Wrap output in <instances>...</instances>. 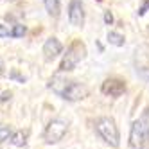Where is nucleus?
I'll list each match as a JSON object with an SVG mask.
<instances>
[{
    "label": "nucleus",
    "instance_id": "13",
    "mask_svg": "<svg viewBox=\"0 0 149 149\" xmlns=\"http://www.w3.org/2000/svg\"><path fill=\"white\" fill-rule=\"evenodd\" d=\"M25 34V27L22 24H15L13 31H11V38H22Z\"/></svg>",
    "mask_w": 149,
    "mask_h": 149
},
{
    "label": "nucleus",
    "instance_id": "14",
    "mask_svg": "<svg viewBox=\"0 0 149 149\" xmlns=\"http://www.w3.org/2000/svg\"><path fill=\"white\" fill-rule=\"evenodd\" d=\"M104 24L106 25H111L113 24V15H111V11H104Z\"/></svg>",
    "mask_w": 149,
    "mask_h": 149
},
{
    "label": "nucleus",
    "instance_id": "9",
    "mask_svg": "<svg viewBox=\"0 0 149 149\" xmlns=\"http://www.w3.org/2000/svg\"><path fill=\"white\" fill-rule=\"evenodd\" d=\"M9 142H11L15 147H24L27 144V131H15L11 135V138H9Z\"/></svg>",
    "mask_w": 149,
    "mask_h": 149
},
{
    "label": "nucleus",
    "instance_id": "1",
    "mask_svg": "<svg viewBox=\"0 0 149 149\" xmlns=\"http://www.w3.org/2000/svg\"><path fill=\"white\" fill-rule=\"evenodd\" d=\"M49 88L54 92L56 95H59L61 99L76 102V101H83L88 97V88L83 83L77 81H70V79H63V77H52L49 81Z\"/></svg>",
    "mask_w": 149,
    "mask_h": 149
},
{
    "label": "nucleus",
    "instance_id": "3",
    "mask_svg": "<svg viewBox=\"0 0 149 149\" xmlns=\"http://www.w3.org/2000/svg\"><path fill=\"white\" fill-rule=\"evenodd\" d=\"M95 131L110 147H119L120 135H119V127H117L111 117H101V119L95 120Z\"/></svg>",
    "mask_w": 149,
    "mask_h": 149
},
{
    "label": "nucleus",
    "instance_id": "21",
    "mask_svg": "<svg viewBox=\"0 0 149 149\" xmlns=\"http://www.w3.org/2000/svg\"><path fill=\"white\" fill-rule=\"evenodd\" d=\"M147 79H149V72H147Z\"/></svg>",
    "mask_w": 149,
    "mask_h": 149
},
{
    "label": "nucleus",
    "instance_id": "11",
    "mask_svg": "<svg viewBox=\"0 0 149 149\" xmlns=\"http://www.w3.org/2000/svg\"><path fill=\"white\" fill-rule=\"evenodd\" d=\"M108 41L111 45H115V47H122L126 43V38L122 34H119V33H115V31H110L108 33Z\"/></svg>",
    "mask_w": 149,
    "mask_h": 149
},
{
    "label": "nucleus",
    "instance_id": "2",
    "mask_svg": "<svg viewBox=\"0 0 149 149\" xmlns=\"http://www.w3.org/2000/svg\"><path fill=\"white\" fill-rule=\"evenodd\" d=\"M86 58V45L81 40L72 41L67 52L63 54V59L59 63V72H70L77 67V63Z\"/></svg>",
    "mask_w": 149,
    "mask_h": 149
},
{
    "label": "nucleus",
    "instance_id": "19",
    "mask_svg": "<svg viewBox=\"0 0 149 149\" xmlns=\"http://www.w3.org/2000/svg\"><path fill=\"white\" fill-rule=\"evenodd\" d=\"M4 74V65H2V61H0V76Z\"/></svg>",
    "mask_w": 149,
    "mask_h": 149
},
{
    "label": "nucleus",
    "instance_id": "22",
    "mask_svg": "<svg viewBox=\"0 0 149 149\" xmlns=\"http://www.w3.org/2000/svg\"><path fill=\"white\" fill-rule=\"evenodd\" d=\"M97 2H102V0H97Z\"/></svg>",
    "mask_w": 149,
    "mask_h": 149
},
{
    "label": "nucleus",
    "instance_id": "12",
    "mask_svg": "<svg viewBox=\"0 0 149 149\" xmlns=\"http://www.w3.org/2000/svg\"><path fill=\"white\" fill-rule=\"evenodd\" d=\"M11 135H13V131H11V127H9V126H0V144L9 140Z\"/></svg>",
    "mask_w": 149,
    "mask_h": 149
},
{
    "label": "nucleus",
    "instance_id": "5",
    "mask_svg": "<svg viewBox=\"0 0 149 149\" xmlns=\"http://www.w3.org/2000/svg\"><path fill=\"white\" fill-rule=\"evenodd\" d=\"M146 140H147V127L144 120H135L131 124V131H130V147L146 149Z\"/></svg>",
    "mask_w": 149,
    "mask_h": 149
},
{
    "label": "nucleus",
    "instance_id": "7",
    "mask_svg": "<svg viewBox=\"0 0 149 149\" xmlns=\"http://www.w3.org/2000/svg\"><path fill=\"white\" fill-rule=\"evenodd\" d=\"M101 92L104 95H110V97H120V95L126 92V83L122 79H117V77H110L102 83Z\"/></svg>",
    "mask_w": 149,
    "mask_h": 149
},
{
    "label": "nucleus",
    "instance_id": "18",
    "mask_svg": "<svg viewBox=\"0 0 149 149\" xmlns=\"http://www.w3.org/2000/svg\"><path fill=\"white\" fill-rule=\"evenodd\" d=\"M11 77L13 79H16V81H20V83H25V77H22V76H18V72H11Z\"/></svg>",
    "mask_w": 149,
    "mask_h": 149
},
{
    "label": "nucleus",
    "instance_id": "15",
    "mask_svg": "<svg viewBox=\"0 0 149 149\" xmlns=\"http://www.w3.org/2000/svg\"><path fill=\"white\" fill-rule=\"evenodd\" d=\"M7 36H11V31H9L6 25L0 24V38H7Z\"/></svg>",
    "mask_w": 149,
    "mask_h": 149
},
{
    "label": "nucleus",
    "instance_id": "10",
    "mask_svg": "<svg viewBox=\"0 0 149 149\" xmlns=\"http://www.w3.org/2000/svg\"><path fill=\"white\" fill-rule=\"evenodd\" d=\"M43 2H45V9H47V13H49L52 18H58V16H59V11H61L59 0H43Z\"/></svg>",
    "mask_w": 149,
    "mask_h": 149
},
{
    "label": "nucleus",
    "instance_id": "20",
    "mask_svg": "<svg viewBox=\"0 0 149 149\" xmlns=\"http://www.w3.org/2000/svg\"><path fill=\"white\" fill-rule=\"evenodd\" d=\"M147 142H149V127H147Z\"/></svg>",
    "mask_w": 149,
    "mask_h": 149
},
{
    "label": "nucleus",
    "instance_id": "4",
    "mask_svg": "<svg viewBox=\"0 0 149 149\" xmlns=\"http://www.w3.org/2000/svg\"><path fill=\"white\" fill-rule=\"evenodd\" d=\"M67 130H68V122L63 120V119H54L50 120L45 127V133H43V138L47 144H58L63 136L67 135Z\"/></svg>",
    "mask_w": 149,
    "mask_h": 149
},
{
    "label": "nucleus",
    "instance_id": "17",
    "mask_svg": "<svg viewBox=\"0 0 149 149\" xmlns=\"http://www.w3.org/2000/svg\"><path fill=\"white\" fill-rule=\"evenodd\" d=\"M11 97H13V93L9 92V90L7 92H2V95H0V102H6V101H9Z\"/></svg>",
    "mask_w": 149,
    "mask_h": 149
},
{
    "label": "nucleus",
    "instance_id": "16",
    "mask_svg": "<svg viewBox=\"0 0 149 149\" xmlns=\"http://www.w3.org/2000/svg\"><path fill=\"white\" fill-rule=\"evenodd\" d=\"M147 9H149V0H146V2L142 4V7L138 9V16H144V15L147 13Z\"/></svg>",
    "mask_w": 149,
    "mask_h": 149
},
{
    "label": "nucleus",
    "instance_id": "6",
    "mask_svg": "<svg viewBox=\"0 0 149 149\" xmlns=\"http://www.w3.org/2000/svg\"><path fill=\"white\" fill-rule=\"evenodd\" d=\"M68 20L74 27L84 25V6L83 0H70L68 4Z\"/></svg>",
    "mask_w": 149,
    "mask_h": 149
},
{
    "label": "nucleus",
    "instance_id": "8",
    "mask_svg": "<svg viewBox=\"0 0 149 149\" xmlns=\"http://www.w3.org/2000/svg\"><path fill=\"white\" fill-rule=\"evenodd\" d=\"M61 50H63V45H61V41L58 38H49L45 43H43V54H45V59H54L56 56L61 54Z\"/></svg>",
    "mask_w": 149,
    "mask_h": 149
}]
</instances>
